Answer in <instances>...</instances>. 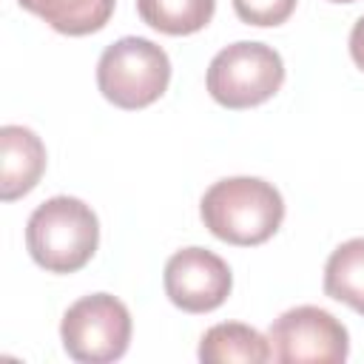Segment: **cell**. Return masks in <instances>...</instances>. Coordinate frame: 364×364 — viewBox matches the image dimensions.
I'll return each mask as SVG.
<instances>
[{
	"label": "cell",
	"instance_id": "6da1fadb",
	"mask_svg": "<svg viewBox=\"0 0 364 364\" xmlns=\"http://www.w3.org/2000/svg\"><path fill=\"white\" fill-rule=\"evenodd\" d=\"M199 213L216 239L253 247L282 228L284 199L276 185L259 176H228L205 191Z\"/></svg>",
	"mask_w": 364,
	"mask_h": 364
},
{
	"label": "cell",
	"instance_id": "7a4b0ae2",
	"mask_svg": "<svg viewBox=\"0 0 364 364\" xmlns=\"http://www.w3.org/2000/svg\"><path fill=\"white\" fill-rule=\"evenodd\" d=\"M31 259L48 273H74L91 262L100 245V222L77 196H51L37 205L26 225Z\"/></svg>",
	"mask_w": 364,
	"mask_h": 364
},
{
	"label": "cell",
	"instance_id": "3957f363",
	"mask_svg": "<svg viewBox=\"0 0 364 364\" xmlns=\"http://www.w3.org/2000/svg\"><path fill=\"white\" fill-rule=\"evenodd\" d=\"M171 82V60L148 37H119L97 63V85L108 102L125 111L156 102Z\"/></svg>",
	"mask_w": 364,
	"mask_h": 364
},
{
	"label": "cell",
	"instance_id": "277c9868",
	"mask_svg": "<svg viewBox=\"0 0 364 364\" xmlns=\"http://www.w3.org/2000/svg\"><path fill=\"white\" fill-rule=\"evenodd\" d=\"M284 82V63L276 48L253 40L225 46L208 65L210 97L233 111L262 105Z\"/></svg>",
	"mask_w": 364,
	"mask_h": 364
},
{
	"label": "cell",
	"instance_id": "5b68a950",
	"mask_svg": "<svg viewBox=\"0 0 364 364\" xmlns=\"http://www.w3.org/2000/svg\"><path fill=\"white\" fill-rule=\"evenodd\" d=\"M65 353L82 364H108L125 355L131 341V313L111 293L77 299L60 324Z\"/></svg>",
	"mask_w": 364,
	"mask_h": 364
},
{
	"label": "cell",
	"instance_id": "8992f818",
	"mask_svg": "<svg viewBox=\"0 0 364 364\" xmlns=\"http://www.w3.org/2000/svg\"><path fill=\"white\" fill-rule=\"evenodd\" d=\"M267 341L282 364H338L350 353L347 327L316 304L284 310L270 324Z\"/></svg>",
	"mask_w": 364,
	"mask_h": 364
},
{
	"label": "cell",
	"instance_id": "52a82bcc",
	"mask_svg": "<svg viewBox=\"0 0 364 364\" xmlns=\"http://www.w3.org/2000/svg\"><path fill=\"white\" fill-rule=\"evenodd\" d=\"M233 276L208 247H182L165 262V293L185 313H210L230 296Z\"/></svg>",
	"mask_w": 364,
	"mask_h": 364
},
{
	"label": "cell",
	"instance_id": "ba28073f",
	"mask_svg": "<svg viewBox=\"0 0 364 364\" xmlns=\"http://www.w3.org/2000/svg\"><path fill=\"white\" fill-rule=\"evenodd\" d=\"M46 171V145L26 125L0 128V199L26 196Z\"/></svg>",
	"mask_w": 364,
	"mask_h": 364
},
{
	"label": "cell",
	"instance_id": "9c48e42d",
	"mask_svg": "<svg viewBox=\"0 0 364 364\" xmlns=\"http://www.w3.org/2000/svg\"><path fill=\"white\" fill-rule=\"evenodd\" d=\"M273 358L270 341L242 321H222L205 330L199 341V361L205 364H225V361H242V364H264Z\"/></svg>",
	"mask_w": 364,
	"mask_h": 364
},
{
	"label": "cell",
	"instance_id": "30bf717a",
	"mask_svg": "<svg viewBox=\"0 0 364 364\" xmlns=\"http://www.w3.org/2000/svg\"><path fill=\"white\" fill-rule=\"evenodd\" d=\"M26 11L43 17L54 31L82 37L100 31L111 14L114 0H17Z\"/></svg>",
	"mask_w": 364,
	"mask_h": 364
},
{
	"label": "cell",
	"instance_id": "8fae6325",
	"mask_svg": "<svg viewBox=\"0 0 364 364\" xmlns=\"http://www.w3.org/2000/svg\"><path fill=\"white\" fill-rule=\"evenodd\" d=\"M324 293L364 316V236L341 242L324 264Z\"/></svg>",
	"mask_w": 364,
	"mask_h": 364
},
{
	"label": "cell",
	"instance_id": "7c38bea8",
	"mask_svg": "<svg viewBox=\"0 0 364 364\" xmlns=\"http://www.w3.org/2000/svg\"><path fill=\"white\" fill-rule=\"evenodd\" d=\"M216 0H136L139 17L162 34H193L213 17Z\"/></svg>",
	"mask_w": 364,
	"mask_h": 364
},
{
	"label": "cell",
	"instance_id": "4fadbf2b",
	"mask_svg": "<svg viewBox=\"0 0 364 364\" xmlns=\"http://www.w3.org/2000/svg\"><path fill=\"white\" fill-rule=\"evenodd\" d=\"M296 9V0H233V11L250 26H279Z\"/></svg>",
	"mask_w": 364,
	"mask_h": 364
},
{
	"label": "cell",
	"instance_id": "5bb4252c",
	"mask_svg": "<svg viewBox=\"0 0 364 364\" xmlns=\"http://www.w3.org/2000/svg\"><path fill=\"white\" fill-rule=\"evenodd\" d=\"M350 57L364 71V14L355 20V26L350 31Z\"/></svg>",
	"mask_w": 364,
	"mask_h": 364
},
{
	"label": "cell",
	"instance_id": "9a60e30c",
	"mask_svg": "<svg viewBox=\"0 0 364 364\" xmlns=\"http://www.w3.org/2000/svg\"><path fill=\"white\" fill-rule=\"evenodd\" d=\"M330 3H355V0H330Z\"/></svg>",
	"mask_w": 364,
	"mask_h": 364
}]
</instances>
